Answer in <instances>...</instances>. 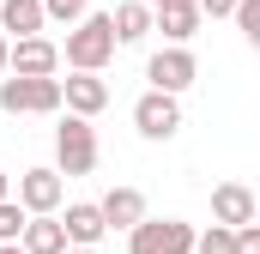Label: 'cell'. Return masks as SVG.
I'll list each match as a JSON object with an SVG mask.
<instances>
[{
  "label": "cell",
  "mask_w": 260,
  "mask_h": 254,
  "mask_svg": "<svg viewBox=\"0 0 260 254\" xmlns=\"http://www.w3.org/2000/svg\"><path fill=\"white\" fill-rule=\"evenodd\" d=\"M115 55V30H109V12H85L79 30H67V67L73 73H103Z\"/></svg>",
  "instance_id": "6da1fadb"
},
{
  "label": "cell",
  "mask_w": 260,
  "mask_h": 254,
  "mask_svg": "<svg viewBox=\"0 0 260 254\" xmlns=\"http://www.w3.org/2000/svg\"><path fill=\"white\" fill-rule=\"evenodd\" d=\"M0 109L6 115H55L61 109V79H0Z\"/></svg>",
  "instance_id": "7a4b0ae2"
},
{
  "label": "cell",
  "mask_w": 260,
  "mask_h": 254,
  "mask_svg": "<svg viewBox=\"0 0 260 254\" xmlns=\"http://www.w3.org/2000/svg\"><path fill=\"white\" fill-rule=\"evenodd\" d=\"M133 254H194V224H182V218H145V224H133L127 230Z\"/></svg>",
  "instance_id": "3957f363"
},
{
  "label": "cell",
  "mask_w": 260,
  "mask_h": 254,
  "mask_svg": "<svg viewBox=\"0 0 260 254\" xmlns=\"http://www.w3.org/2000/svg\"><path fill=\"white\" fill-rule=\"evenodd\" d=\"M55 157H61V176H91L97 170V133H91V121L67 115L55 127Z\"/></svg>",
  "instance_id": "277c9868"
},
{
  "label": "cell",
  "mask_w": 260,
  "mask_h": 254,
  "mask_svg": "<svg viewBox=\"0 0 260 254\" xmlns=\"http://www.w3.org/2000/svg\"><path fill=\"white\" fill-rule=\"evenodd\" d=\"M61 200H67L61 170H24V176H18V206H24V218H55Z\"/></svg>",
  "instance_id": "5b68a950"
},
{
  "label": "cell",
  "mask_w": 260,
  "mask_h": 254,
  "mask_svg": "<svg viewBox=\"0 0 260 254\" xmlns=\"http://www.w3.org/2000/svg\"><path fill=\"white\" fill-rule=\"evenodd\" d=\"M200 61L188 55V49H157L151 61H145V79H151V91H164V97H176V91H188L194 85Z\"/></svg>",
  "instance_id": "8992f818"
},
{
  "label": "cell",
  "mask_w": 260,
  "mask_h": 254,
  "mask_svg": "<svg viewBox=\"0 0 260 254\" xmlns=\"http://www.w3.org/2000/svg\"><path fill=\"white\" fill-rule=\"evenodd\" d=\"M133 127H139L145 139H170V133L182 127V103L164 97V91H145V97L133 103Z\"/></svg>",
  "instance_id": "52a82bcc"
},
{
  "label": "cell",
  "mask_w": 260,
  "mask_h": 254,
  "mask_svg": "<svg viewBox=\"0 0 260 254\" xmlns=\"http://www.w3.org/2000/svg\"><path fill=\"white\" fill-rule=\"evenodd\" d=\"M6 67H12L18 79H55L61 49H55L49 37H24V43H12V49H6Z\"/></svg>",
  "instance_id": "ba28073f"
},
{
  "label": "cell",
  "mask_w": 260,
  "mask_h": 254,
  "mask_svg": "<svg viewBox=\"0 0 260 254\" xmlns=\"http://www.w3.org/2000/svg\"><path fill=\"white\" fill-rule=\"evenodd\" d=\"M61 103L79 121H91L97 109H109V85H103L97 73H73V79H61Z\"/></svg>",
  "instance_id": "9c48e42d"
},
{
  "label": "cell",
  "mask_w": 260,
  "mask_h": 254,
  "mask_svg": "<svg viewBox=\"0 0 260 254\" xmlns=\"http://www.w3.org/2000/svg\"><path fill=\"white\" fill-rule=\"evenodd\" d=\"M212 224H224V230L254 224V194L242 188V182H218L212 188Z\"/></svg>",
  "instance_id": "30bf717a"
},
{
  "label": "cell",
  "mask_w": 260,
  "mask_h": 254,
  "mask_svg": "<svg viewBox=\"0 0 260 254\" xmlns=\"http://www.w3.org/2000/svg\"><path fill=\"white\" fill-rule=\"evenodd\" d=\"M97 212H103V230H133V224H145V194L139 188H109Z\"/></svg>",
  "instance_id": "8fae6325"
},
{
  "label": "cell",
  "mask_w": 260,
  "mask_h": 254,
  "mask_svg": "<svg viewBox=\"0 0 260 254\" xmlns=\"http://www.w3.org/2000/svg\"><path fill=\"white\" fill-rule=\"evenodd\" d=\"M49 18H43V0H0V30H12L6 43H24V37H37Z\"/></svg>",
  "instance_id": "7c38bea8"
},
{
  "label": "cell",
  "mask_w": 260,
  "mask_h": 254,
  "mask_svg": "<svg viewBox=\"0 0 260 254\" xmlns=\"http://www.w3.org/2000/svg\"><path fill=\"white\" fill-rule=\"evenodd\" d=\"M61 230H67V248H97V242H103V212L79 200V206H67Z\"/></svg>",
  "instance_id": "4fadbf2b"
},
{
  "label": "cell",
  "mask_w": 260,
  "mask_h": 254,
  "mask_svg": "<svg viewBox=\"0 0 260 254\" xmlns=\"http://www.w3.org/2000/svg\"><path fill=\"white\" fill-rule=\"evenodd\" d=\"M151 30H164L170 49H188V37L200 30V6H157L151 12Z\"/></svg>",
  "instance_id": "5bb4252c"
},
{
  "label": "cell",
  "mask_w": 260,
  "mask_h": 254,
  "mask_svg": "<svg viewBox=\"0 0 260 254\" xmlns=\"http://www.w3.org/2000/svg\"><path fill=\"white\" fill-rule=\"evenodd\" d=\"M18 248H24V254H67V230H61V218H24Z\"/></svg>",
  "instance_id": "9a60e30c"
},
{
  "label": "cell",
  "mask_w": 260,
  "mask_h": 254,
  "mask_svg": "<svg viewBox=\"0 0 260 254\" xmlns=\"http://www.w3.org/2000/svg\"><path fill=\"white\" fill-rule=\"evenodd\" d=\"M109 30H115V43H139V37L151 30V6H145V0H121V6L109 12Z\"/></svg>",
  "instance_id": "2e32d148"
},
{
  "label": "cell",
  "mask_w": 260,
  "mask_h": 254,
  "mask_svg": "<svg viewBox=\"0 0 260 254\" xmlns=\"http://www.w3.org/2000/svg\"><path fill=\"white\" fill-rule=\"evenodd\" d=\"M194 254H236V236H230L224 224H212L206 236H194Z\"/></svg>",
  "instance_id": "e0dca14e"
},
{
  "label": "cell",
  "mask_w": 260,
  "mask_h": 254,
  "mask_svg": "<svg viewBox=\"0 0 260 254\" xmlns=\"http://www.w3.org/2000/svg\"><path fill=\"white\" fill-rule=\"evenodd\" d=\"M18 236H24V206L0 200V242H18Z\"/></svg>",
  "instance_id": "ac0fdd59"
},
{
  "label": "cell",
  "mask_w": 260,
  "mask_h": 254,
  "mask_svg": "<svg viewBox=\"0 0 260 254\" xmlns=\"http://www.w3.org/2000/svg\"><path fill=\"white\" fill-rule=\"evenodd\" d=\"M236 24H242V37L248 43H260V0H236V12H230Z\"/></svg>",
  "instance_id": "d6986e66"
},
{
  "label": "cell",
  "mask_w": 260,
  "mask_h": 254,
  "mask_svg": "<svg viewBox=\"0 0 260 254\" xmlns=\"http://www.w3.org/2000/svg\"><path fill=\"white\" fill-rule=\"evenodd\" d=\"M43 18H61V24H79V18H85V0H43Z\"/></svg>",
  "instance_id": "ffe728a7"
},
{
  "label": "cell",
  "mask_w": 260,
  "mask_h": 254,
  "mask_svg": "<svg viewBox=\"0 0 260 254\" xmlns=\"http://www.w3.org/2000/svg\"><path fill=\"white\" fill-rule=\"evenodd\" d=\"M236 236V254H260V230L254 224H242V230H230Z\"/></svg>",
  "instance_id": "44dd1931"
},
{
  "label": "cell",
  "mask_w": 260,
  "mask_h": 254,
  "mask_svg": "<svg viewBox=\"0 0 260 254\" xmlns=\"http://www.w3.org/2000/svg\"><path fill=\"white\" fill-rule=\"evenodd\" d=\"M200 6V18H230L236 12V0H194Z\"/></svg>",
  "instance_id": "7402d4cb"
},
{
  "label": "cell",
  "mask_w": 260,
  "mask_h": 254,
  "mask_svg": "<svg viewBox=\"0 0 260 254\" xmlns=\"http://www.w3.org/2000/svg\"><path fill=\"white\" fill-rule=\"evenodd\" d=\"M157 6H194V0H151V12H157Z\"/></svg>",
  "instance_id": "603a6c76"
},
{
  "label": "cell",
  "mask_w": 260,
  "mask_h": 254,
  "mask_svg": "<svg viewBox=\"0 0 260 254\" xmlns=\"http://www.w3.org/2000/svg\"><path fill=\"white\" fill-rule=\"evenodd\" d=\"M6 49H12V43H6V37H0V73H6Z\"/></svg>",
  "instance_id": "cb8c5ba5"
},
{
  "label": "cell",
  "mask_w": 260,
  "mask_h": 254,
  "mask_svg": "<svg viewBox=\"0 0 260 254\" xmlns=\"http://www.w3.org/2000/svg\"><path fill=\"white\" fill-rule=\"evenodd\" d=\"M0 254H24V248H18V242H0Z\"/></svg>",
  "instance_id": "d4e9b609"
},
{
  "label": "cell",
  "mask_w": 260,
  "mask_h": 254,
  "mask_svg": "<svg viewBox=\"0 0 260 254\" xmlns=\"http://www.w3.org/2000/svg\"><path fill=\"white\" fill-rule=\"evenodd\" d=\"M6 188H12V182H6V170H0V200H6Z\"/></svg>",
  "instance_id": "484cf974"
},
{
  "label": "cell",
  "mask_w": 260,
  "mask_h": 254,
  "mask_svg": "<svg viewBox=\"0 0 260 254\" xmlns=\"http://www.w3.org/2000/svg\"><path fill=\"white\" fill-rule=\"evenodd\" d=\"M67 254H97V248H67Z\"/></svg>",
  "instance_id": "4316f807"
}]
</instances>
